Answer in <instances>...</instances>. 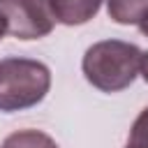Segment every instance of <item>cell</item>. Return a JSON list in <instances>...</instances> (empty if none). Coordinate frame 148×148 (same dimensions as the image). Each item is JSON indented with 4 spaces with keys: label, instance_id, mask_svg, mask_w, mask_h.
Masks as SVG:
<instances>
[{
    "label": "cell",
    "instance_id": "5b68a950",
    "mask_svg": "<svg viewBox=\"0 0 148 148\" xmlns=\"http://www.w3.org/2000/svg\"><path fill=\"white\" fill-rule=\"evenodd\" d=\"M106 12L120 25H139L148 14V0H106Z\"/></svg>",
    "mask_w": 148,
    "mask_h": 148
},
{
    "label": "cell",
    "instance_id": "8992f818",
    "mask_svg": "<svg viewBox=\"0 0 148 148\" xmlns=\"http://www.w3.org/2000/svg\"><path fill=\"white\" fill-rule=\"evenodd\" d=\"M2 148H58V143L39 130H18L5 139Z\"/></svg>",
    "mask_w": 148,
    "mask_h": 148
},
{
    "label": "cell",
    "instance_id": "ba28073f",
    "mask_svg": "<svg viewBox=\"0 0 148 148\" xmlns=\"http://www.w3.org/2000/svg\"><path fill=\"white\" fill-rule=\"evenodd\" d=\"M139 74L143 76V81L148 83V51L141 53V67H139Z\"/></svg>",
    "mask_w": 148,
    "mask_h": 148
},
{
    "label": "cell",
    "instance_id": "30bf717a",
    "mask_svg": "<svg viewBox=\"0 0 148 148\" xmlns=\"http://www.w3.org/2000/svg\"><path fill=\"white\" fill-rule=\"evenodd\" d=\"M139 30H141V32L148 37V14H146V16H143V21L139 23Z\"/></svg>",
    "mask_w": 148,
    "mask_h": 148
},
{
    "label": "cell",
    "instance_id": "52a82bcc",
    "mask_svg": "<svg viewBox=\"0 0 148 148\" xmlns=\"http://www.w3.org/2000/svg\"><path fill=\"white\" fill-rule=\"evenodd\" d=\"M125 148H148V106L132 123V130H130Z\"/></svg>",
    "mask_w": 148,
    "mask_h": 148
},
{
    "label": "cell",
    "instance_id": "3957f363",
    "mask_svg": "<svg viewBox=\"0 0 148 148\" xmlns=\"http://www.w3.org/2000/svg\"><path fill=\"white\" fill-rule=\"evenodd\" d=\"M0 14L7 21V32L16 39H42L53 30L49 0H0Z\"/></svg>",
    "mask_w": 148,
    "mask_h": 148
},
{
    "label": "cell",
    "instance_id": "7a4b0ae2",
    "mask_svg": "<svg viewBox=\"0 0 148 148\" xmlns=\"http://www.w3.org/2000/svg\"><path fill=\"white\" fill-rule=\"evenodd\" d=\"M51 88V69L32 58L0 60V111L14 113L37 106Z\"/></svg>",
    "mask_w": 148,
    "mask_h": 148
},
{
    "label": "cell",
    "instance_id": "6da1fadb",
    "mask_svg": "<svg viewBox=\"0 0 148 148\" xmlns=\"http://www.w3.org/2000/svg\"><path fill=\"white\" fill-rule=\"evenodd\" d=\"M141 67V49L123 39H104L92 44L83 60L81 69L90 86L102 92H120L130 88Z\"/></svg>",
    "mask_w": 148,
    "mask_h": 148
},
{
    "label": "cell",
    "instance_id": "9c48e42d",
    "mask_svg": "<svg viewBox=\"0 0 148 148\" xmlns=\"http://www.w3.org/2000/svg\"><path fill=\"white\" fill-rule=\"evenodd\" d=\"M7 35V21H5V16L0 14V39Z\"/></svg>",
    "mask_w": 148,
    "mask_h": 148
},
{
    "label": "cell",
    "instance_id": "277c9868",
    "mask_svg": "<svg viewBox=\"0 0 148 148\" xmlns=\"http://www.w3.org/2000/svg\"><path fill=\"white\" fill-rule=\"evenodd\" d=\"M51 14L62 25H83L97 16L102 0H49Z\"/></svg>",
    "mask_w": 148,
    "mask_h": 148
}]
</instances>
